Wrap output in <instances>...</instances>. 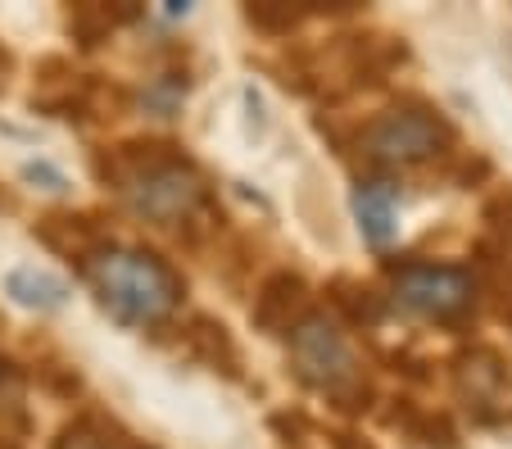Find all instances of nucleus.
Returning a JSON list of instances; mask_svg holds the SVG:
<instances>
[{"label":"nucleus","instance_id":"nucleus-1","mask_svg":"<svg viewBox=\"0 0 512 449\" xmlns=\"http://www.w3.org/2000/svg\"><path fill=\"white\" fill-rule=\"evenodd\" d=\"M132 209L159 227H177L204 205V177L186 159L164 155V146H123L109 168Z\"/></svg>","mask_w":512,"mask_h":449},{"label":"nucleus","instance_id":"nucleus-2","mask_svg":"<svg viewBox=\"0 0 512 449\" xmlns=\"http://www.w3.org/2000/svg\"><path fill=\"white\" fill-rule=\"evenodd\" d=\"M87 273L105 309H114V318H123V323H159L182 300V282L173 268L141 250L87 254Z\"/></svg>","mask_w":512,"mask_h":449},{"label":"nucleus","instance_id":"nucleus-3","mask_svg":"<svg viewBox=\"0 0 512 449\" xmlns=\"http://www.w3.org/2000/svg\"><path fill=\"white\" fill-rule=\"evenodd\" d=\"M290 345H295L300 372L313 386H322V391L336 395V400H349V391H358V354L349 350V341L327 318H304V323H295Z\"/></svg>","mask_w":512,"mask_h":449},{"label":"nucleus","instance_id":"nucleus-4","mask_svg":"<svg viewBox=\"0 0 512 449\" xmlns=\"http://www.w3.org/2000/svg\"><path fill=\"white\" fill-rule=\"evenodd\" d=\"M440 146H449V127L426 109H390L363 132L368 159H381V164H422L440 155Z\"/></svg>","mask_w":512,"mask_h":449},{"label":"nucleus","instance_id":"nucleus-5","mask_svg":"<svg viewBox=\"0 0 512 449\" xmlns=\"http://www.w3.org/2000/svg\"><path fill=\"white\" fill-rule=\"evenodd\" d=\"M395 300L422 318H458L472 304V277L463 268L408 264L395 277Z\"/></svg>","mask_w":512,"mask_h":449},{"label":"nucleus","instance_id":"nucleus-6","mask_svg":"<svg viewBox=\"0 0 512 449\" xmlns=\"http://www.w3.org/2000/svg\"><path fill=\"white\" fill-rule=\"evenodd\" d=\"M458 391L476 422H508L512 418V368L494 350H476L458 368Z\"/></svg>","mask_w":512,"mask_h":449},{"label":"nucleus","instance_id":"nucleus-7","mask_svg":"<svg viewBox=\"0 0 512 449\" xmlns=\"http://www.w3.org/2000/svg\"><path fill=\"white\" fill-rule=\"evenodd\" d=\"M5 295H10L14 304H23V309H37V313H55L68 304V282L55 273H46V268H14L10 277H5Z\"/></svg>","mask_w":512,"mask_h":449},{"label":"nucleus","instance_id":"nucleus-8","mask_svg":"<svg viewBox=\"0 0 512 449\" xmlns=\"http://www.w3.org/2000/svg\"><path fill=\"white\" fill-rule=\"evenodd\" d=\"M304 309V282L290 273H277L268 286L259 291V304H254V323L268 327V332H286L295 327V313Z\"/></svg>","mask_w":512,"mask_h":449},{"label":"nucleus","instance_id":"nucleus-9","mask_svg":"<svg viewBox=\"0 0 512 449\" xmlns=\"http://www.w3.org/2000/svg\"><path fill=\"white\" fill-rule=\"evenodd\" d=\"M354 218H358V232H363V241L368 245H390V236H395V191L381 182L372 186H358L354 191Z\"/></svg>","mask_w":512,"mask_h":449},{"label":"nucleus","instance_id":"nucleus-10","mask_svg":"<svg viewBox=\"0 0 512 449\" xmlns=\"http://www.w3.org/2000/svg\"><path fill=\"white\" fill-rule=\"evenodd\" d=\"M55 449H145L141 440H132L127 431H118L114 422L96 418V413H87V418H78L73 427L59 436Z\"/></svg>","mask_w":512,"mask_h":449},{"label":"nucleus","instance_id":"nucleus-11","mask_svg":"<svg viewBox=\"0 0 512 449\" xmlns=\"http://www.w3.org/2000/svg\"><path fill=\"white\" fill-rule=\"evenodd\" d=\"M23 404V377L10 359H0V409H19Z\"/></svg>","mask_w":512,"mask_h":449},{"label":"nucleus","instance_id":"nucleus-12","mask_svg":"<svg viewBox=\"0 0 512 449\" xmlns=\"http://www.w3.org/2000/svg\"><path fill=\"white\" fill-rule=\"evenodd\" d=\"M23 182H37L41 191H55V196L68 186V182H64V173H59V168H50L46 159H32V164H23Z\"/></svg>","mask_w":512,"mask_h":449},{"label":"nucleus","instance_id":"nucleus-13","mask_svg":"<svg viewBox=\"0 0 512 449\" xmlns=\"http://www.w3.org/2000/svg\"><path fill=\"white\" fill-rule=\"evenodd\" d=\"M0 449H14V445H10V440H0Z\"/></svg>","mask_w":512,"mask_h":449}]
</instances>
